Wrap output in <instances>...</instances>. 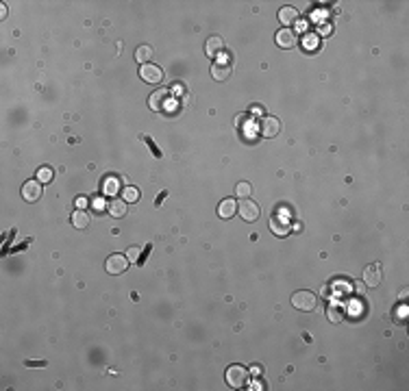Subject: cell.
Masks as SVG:
<instances>
[{"mask_svg":"<svg viewBox=\"0 0 409 391\" xmlns=\"http://www.w3.org/2000/svg\"><path fill=\"white\" fill-rule=\"evenodd\" d=\"M316 302H318L316 296L307 289H300V291H296V294H292V307L303 311V313L313 311V309H316Z\"/></svg>","mask_w":409,"mask_h":391,"instance_id":"cell-1","label":"cell"},{"mask_svg":"<svg viewBox=\"0 0 409 391\" xmlns=\"http://www.w3.org/2000/svg\"><path fill=\"white\" fill-rule=\"evenodd\" d=\"M227 383H229V387H233V389L246 387V383H248V370L242 365H231L227 370Z\"/></svg>","mask_w":409,"mask_h":391,"instance_id":"cell-2","label":"cell"},{"mask_svg":"<svg viewBox=\"0 0 409 391\" xmlns=\"http://www.w3.org/2000/svg\"><path fill=\"white\" fill-rule=\"evenodd\" d=\"M229 74H231V55H227V52H220L218 61L211 65V76H213L215 80H227Z\"/></svg>","mask_w":409,"mask_h":391,"instance_id":"cell-3","label":"cell"},{"mask_svg":"<svg viewBox=\"0 0 409 391\" xmlns=\"http://www.w3.org/2000/svg\"><path fill=\"white\" fill-rule=\"evenodd\" d=\"M290 226H292V222H290V215L287 213H274L272 218H270V228H272V233L274 235H278V237H285L287 233H290Z\"/></svg>","mask_w":409,"mask_h":391,"instance_id":"cell-4","label":"cell"},{"mask_svg":"<svg viewBox=\"0 0 409 391\" xmlns=\"http://www.w3.org/2000/svg\"><path fill=\"white\" fill-rule=\"evenodd\" d=\"M259 204L257 202H253L250 198H242L240 200V218L244 219V222H255V219L259 218Z\"/></svg>","mask_w":409,"mask_h":391,"instance_id":"cell-5","label":"cell"},{"mask_svg":"<svg viewBox=\"0 0 409 391\" xmlns=\"http://www.w3.org/2000/svg\"><path fill=\"white\" fill-rule=\"evenodd\" d=\"M168 102H170V89H157V92H152V96L148 98V107H150L152 111L168 109Z\"/></svg>","mask_w":409,"mask_h":391,"instance_id":"cell-6","label":"cell"},{"mask_svg":"<svg viewBox=\"0 0 409 391\" xmlns=\"http://www.w3.org/2000/svg\"><path fill=\"white\" fill-rule=\"evenodd\" d=\"M381 281H383V269H381L379 263H372L363 269V282L368 287H379Z\"/></svg>","mask_w":409,"mask_h":391,"instance_id":"cell-7","label":"cell"},{"mask_svg":"<svg viewBox=\"0 0 409 391\" xmlns=\"http://www.w3.org/2000/svg\"><path fill=\"white\" fill-rule=\"evenodd\" d=\"M105 267H107V272H109V274L118 276V274L127 272V267H129V259L124 257V254H111V257L107 259Z\"/></svg>","mask_w":409,"mask_h":391,"instance_id":"cell-8","label":"cell"},{"mask_svg":"<svg viewBox=\"0 0 409 391\" xmlns=\"http://www.w3.org/2000/svg\"><path fill=\"white\" fill-rule=\"evenodd\" d=\"M278 130H281V122H278L274 115H266V118L262 120V124H259V133L263 135V137H277Z\"/></svg>","mask_w":409,"mask_h":391,"instance_id":"cell-9","label":"cell"},{"mask_svg":"<svg viewBox=\"0 0 409 391\" xmlns=\"http://www.w3.org/2000/svg\"><path fill=\"white\" fill-rule=\"evenodd\" d=\"M139 76H142V80H146V83H159V80L164 78V72H161L159 65L146 63L139 67Z\"/></svg>","mask_w":409,"mask_h":391,"instance_id":"cell-10","label":"cell"},{"mask_svg":"<svg viewBox=\"0 0 409 391\" xmlns=\"http://www.w3.org/2000/svg\"><path fill=\"white\" fill-rule=\"evenodd\" d=\"M39 196H42V183L39 181H26L24 185H22V198H24L26 202L39 200Z\"/></svg>","mask_w":409,"mask_h":391,"instance_id":"cell-11","label":"cell"},{"mask_svg":"<svg viewBox=\"0 0 409 391\" xmlns=\"http://www.w3.org/2000/svg\"><path fill=\"white\" fill-rule=\"evenodd\" d=\"M274 39H277L278 48H294L296 46V33L292 29H281L277 31V35H274Z\"/></svg>","mask_w":409,"mask_h":391,"instance_id":"cell-12","label":"cell"},{"mask_svg":"<svg viewBox=\"0 0 409 391\" xmlns=\"http://www.w3.org/2000/svg\"><path fill=\"white\" fill-rule=\"evenodd\" d=\"M278 22H281L285 29H290L292 24H296V22H298V9H294V7L278 9Z\"/></svg>","mask_w":409,"mask_h":391,"instance_id":"cell-13","label":"cell"},{"mask_svg":"<svg viewBox=\"0 0 409 391\" xmlns=\"http://www.w3.org/2000/svg\"><path fill=\"white\" fill-rule=\"evenodd\" d=\"M205 52H207V57H218L220 52H224V42H222V37H209V39H207Z\"/></svg>","mask_w":409,"mask_h":391,"instance_id":"cell-14","label":"cell"},{"mask_svg":"<svg viewBox=\"0 0 409 391\" xmlns=\"http://www.w3.org/2000/svg\"><path fill=\"white\" fill-rule=\"evenodd\" d=\"M235 211H237V202L231 200V198H229V200H222V202H220V206H218V215L222 219L233 218V215H235Z\"/></svg>","mask_w":409,"mask_h":391,"instance_id":"cell-15","label":"cell"},{"mask_svg":"<svg viewBox=\"0 0 409 391\" xmlns=\"http://www.w3.org/2000/svg\"><path fill=\"white\" fill-rule=\"evenodd\" d=\"M107 209H109V213L114 215V218H124V215H127V200L114 198V200L107 204Z\"/></svg>","mask_w":409,"mask_h":391,"instance_id":"cell-16","label":"cell"},{"mask_svg":"<svg viewBox=\"0 0 409 391\" xmlns=\"http://www.w3.org/2000/svg\"><path fill=\"white\" fill-rule=\"evenodd\" d=\"M72 224H74V228H85L89 224V213L85 209H76L72 213Z\"/></svg>","mask_w":409,"mask_h":391,"instance_id":"cell-17","label":"cell"},{"mask_svg":"<svg viewBox=\"0 0 409 391\" xmlns=\"http://www.w3.org/2000/svg\"><path fill=\"white\" fill-rule=\"evenodd\" d=\"M118 187H120V178H105V183H102V194L105 196H118Z\"/></svg>","mask_w":409,"mask_h":391,"instance_id":"cell-18","label":"cell"},{"mask_svg":"<svg viewBox=\"0 0 409 391\" xmlns=\"http://www.w3.org/2000/svg\"><path fill=\"white\" fill-rule=\"evenodd\" d=\"M150 57H152V48L150 46H137V50H135V61H139L142 65H146L148 61H150Z\"/></svg>","mask_w":409,"mask_h":391,"instance_id":"cell-19","label":"cell"},{"mask_svg":"<svg viewBox=\"0 0 409 391\" xmlns=\"http://www.w3.org/2000/svg\"><path fill=\"white\" fill-rule=\"evenodd\" d=\"M327 317H329L333 324H338V322H342V317H344V309H340L338 304H329V309H327Z\"/></svg>","mask_w":409,"mask_h":391,"instance_id":"cell-20","label":"cell"},{"mask_svg":"<svg viewBox=\"0 0 409 391\" xmlns=\"http://www.w3.org/2000/svg\"><path fill=\"white\" fill-rule=\"evenodd\" d=\"M122 196H124V200H127V202H137L139 200V189H137V187H127Z\"/></svg>","mask_w":409,"mask_h":391,"instance_id":"cell-21","label":"cell"},{"mask_svg":"<svg viewBox=\"0 0 409 391\" xmlns=\"http://www.w3.org/2000/svg\"><path fill=\"white\" fill-rule=\"evenodd\" d=\"M37 181L39 183H50L52 181V170L50 168H42L37 172Z\"/></svg>","mask_w":409,"mask_h":391,"instance_id":"cell-22","label":"cell"},{"mask_svg":"<svg viewBox=\"0 0 409 391\" xmlns=\"http://www.w3.org/2000/svg\"><path fill=\"white\" fill-rule=\"evenodd\" d=\"M235 194L240 198H248L250 196V185L248 183H240V185L235 187Z\"/></svg>","mask_w":409,"mask_h":391,"instance_id":"cell-23","label":"cell"},{"mask_svg":"<svg viewBox=\"0 0 409 391\" xmlns=\"http://www.w3.org/2000/svg\"><path fill=\"white\" fill-rule=\"evenodd\" d=\"M318 33H320L322 37H329V35L333 33V24H331V22H322V24L318 26Z\"/></svg>","mask_w":409,"mask_h":391,"instance_id":"cell-24","label":"cell"},{"mask_svg":"<svg viewBox=\"0 0 409 391\" xmlns=\"http://www.w3.org/2000/svg\"><path fill=\"white\" fill-rule=\"evenodd\" d=\"M127 259H129V261H133V263H135V261H139V248H137V246H133V248H129V252H127ZM139 263H142V261H139Z\"/></svg>","mask_w":409,"mask_h":391,"instance_id":"cell-25","label":"cell"},{"mask_svg":"<svg viewBox=\"0 0 409 391\" xmlns=\"http://www.w3.org/2000/svg\"><path fill=\"white\" fill-rule=\"evenodd\" d=\"M144 139H146V137H144ZM146 143H148V148H150V150L155 152L157 156H161V152H159V150H157V148H155V143H152V139H146Z\"/></svg>","mask_w":409,"mask_h":391,"instance_id":"cell-26","label":"cell"},{"mask_svg":"<svg viewBox=\"0 0 409 391\" xmlns=\"http://www.w3.org/2000/svg\"><path fill=\"white\" fill-rule=\"evenodd\" d=\"M262 372H263V367H262V365H253V367H250V374H253V376H259Z\"/></svg>","mask_w":409,"mask_h":391,"instance_id":"cell-27","label":"cell"},{"mask_svg":"<svg viewBox=\"0 0 409 391\" xmlns=\"http://www.w3.org/2000/svg\"><path fill=\"white\" fill-rule=\"evenodd\" d=\"M87 206V200L85 198H76V209H85Z\"/></svg>","mask_w":409,"mask_h":391,"instance_id":"cell-28","label":"cell"},{"mask_svg":"<svg viewBox=\"0 0 409 391\" xmlns=\"http://www.w3.org/2000/svg\"><path fill=\"white\" fill-rule=\"evenodd\" d=\"M26 365H29V367L31 365H33V367H42V365H46V363H44V361H26Z\"/></svg>","mask_w":409,"mask_h":391,"instance_id":"cell-29","label":"cell"},{"mask_svg":"<svg viewBox=\"0 0 409 391\" xmlns=\"http://www.w3.org/2000/svg\"><path fill=\"white\" fill-rule=\"evenodd\" d=\"M94 206H96V209H105V200H102V198H100V200H96V202H94Z\"/></svg>","mask_w":409,"mask_h":391,"instance_id":"cell-30","label":"cell"},{"mask_svg":"<svg viewBox=\"0 0 409 391\" xmlns=\"http://www.w3.org/2000/svg\"><path fill=\"white\" fill-rule=\"evenodd\" d=\"M250 389H263V385L259 383V380H253V387H250Z\"/></svg>","mask_w":409,"mask_h":391,"instance_id":"cell-31","label":"cell"},{"mask_svg":"<svg viewBox=\"0 0 409 391\" xmlns=\"http://www.w3.org/2000/svg\"><path fill=\"white\" fill-rule=\"evenodd\" d=\"M7 16V4H2V7H0V17H4Z\"/></svg>","mask_w":409,"mask_h":391,"instance_id":"cell-32","label":"cell"}]
</instances>
